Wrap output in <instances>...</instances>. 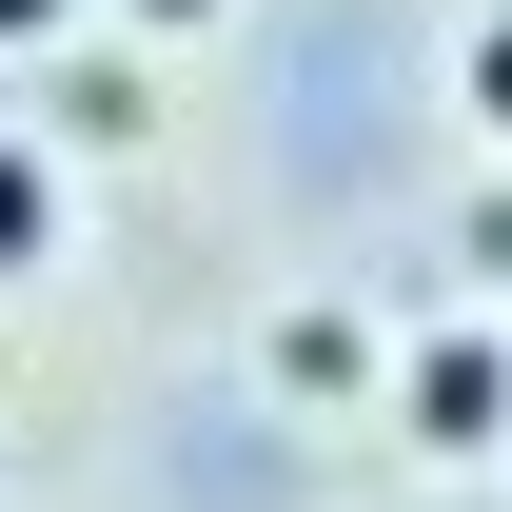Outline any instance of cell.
Segmentation results:
<instances>
[{
	"mask_svg": "<svg viewBox=\"0 0 512 512\" xmlns=\"http://www.w3.org/2000/svg\"><path fill=\"white\" fill-rule=\"evenodd\" d=\"M394 414H414V453H493L512 434V355L493 335H434V355L394 375Z\"/></svg>",
	"mask_w": 512,
	"mask_h": 512,
	"instance_id": "6da1fadb",
	"label": "cell"
},
{
	"mask_svg": "<svg viewBox=\"0 0 512 512\" xmlns=\"http://www.w3.org/2000/svg\"><path fill=\"white\" fill-rule=\"evenodd\" d=\"M40 237H60V178H40V158L0 138V276H40Z\"/></svg>",
	"mask_w": 512,
	"mask_h": 512,
	"instance_id": "7a4b0ae2",
	"label": "cell"
},
{
	"mask_svg": "<svg viewBox=\"0 0 512 512\" xmlns=\"http://www.w3.org/2000/svg\"><path fill=\"white\" fill-rule=\"evenodd\" d=\"M473 119L512 138V20H493V40H473Z\"/></svg>",
	"mask_w": 512,
	"mask_h": 512,
	"instance_id": "3957f363",
	"label": "cell"
},
{
	"mask_svg": "<svg viewBox=\"0 0 512 512\" xmlns=\"http://www.w3.org/2000/svg\"><path fill=\"white\" fill-rule=\"evenodd\" d=\"M60 20H79V0H0V40H60Z\"/></svg>",
	"mask_w": 512,
	"mask_h": 512,
	"instance_id": "277c9868",
	"label": "cell"
},
{
	"mask_svg": "<svg viewBox=\"0 0 512 512\" xmlns=\"http://www.w3.org/2000/svg\"><path fill=\"white\" fill-rule=\"evenodd\" d=\"M138 20H217V0H138Z\"/></svg>",
	"mask_w": 512,
	"mask_h": 512,
	"instance_id": "5b68a950",
	"label": "cell"
}]
</instances>
